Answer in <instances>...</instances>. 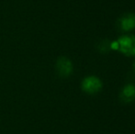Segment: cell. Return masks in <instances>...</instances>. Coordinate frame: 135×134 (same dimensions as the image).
<instances>
[{
    "instance_id": "1",
    "label": "cell",
    "mask_w": 135,
    "mask_h": 134,
    "mask_svg": "<svg viewBox=\"0 0 135 134\" xmlns=\"http://www.w3.org/2000/svg\"><path fill=\"white\" fill-rule=\"evenodd\" d=\"M117 47L123 54L128 56L135 55V37L132 35L123 36L117 41Z\"/></svg>"
},
{
    "instance_id": "2",
    "label": "cell",
    "mask_w": 135,
    "mask_h": 134,
    "mask_svg": "<svg viewBox=\"0 0 135 134\" xmlns=\"http://www.w3.org/2000/svg\"><path fill=\"white\" fill-rule=\"evenodd\" d=\"M102 88V83L96 76H87L82 82V89L88 94H96Z\"/></svg>"
},
{
    "instance_id": "3",
    "label": "cell",
    "mask_w": 135,
    "mask_h": 134,
    "mask_svg": "<svg viewBox=\"0 0 135 134\" xmlns=\"http://www.w3.org/2000/svg\"><path fill=\"white\" fill-rule=\"evenodd\" d=\"M56 70L60 76L67 77L73 73V63L68 58L61 57L57 60Z\"/></svg>"
},
{
    "instance_id": "4",
    "label": "cell",
    "mask_w": 135,
    "mask_h": 134,
    "mask_svg": "<svg viewBox=\"0 0 135 134\" xmlns=\"http://www.w3.org/2000/svg\"><path fill=\"white\" fill-rule=\"evenodd\" d=\"M119 25L125 31L133 29L135 28V16L133 14H129L122 17L119 20Z\"/></svg>"
},
{
    "instance_id": "5",
    "label": "cell",
    "mask_w": 135,
    "mask_h": 134,
    "mask_svg": "<svg viewBox=\"0 0 135 134\" xmlns=\"http://www.w3.org/2000/svg\"><path fill=\"white\" fill-rule=\"evenodd\" d=\"M121 98L124 102H131L135 98V86L133 85H127L121 91Z\"/></svg>"
},
{
    "instance_id": "6",
    "label": "cell",
    "mask_w": 135,
    "mask_h": 134,
    "mask_svg": "<svg viewBox=\"0 0 135 134\" xmlns=\"http://www.w3.org/2000/svg\"><path fill=\"white\" fill-rule=\"evenodd\" d=\"M133 68H134V71H135V62H134V64H133Z\"/></svg>"
}]
</instances>
